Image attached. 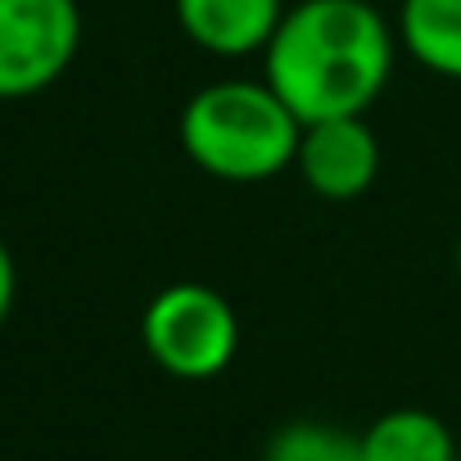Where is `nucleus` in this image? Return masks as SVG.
<instances>
[{"label": "nucleus", "mask_w": 461, "mask_h": 461, "mask_svg": "<svg viewBox=\"0 0 461 461\" xmlns=\"http://www.w3.org/2000/svg\"><path fill=\"white\" fill-rule=\"evenodd\" d=\"M398 59V32L371 0H294L263 50V77L303 118L366 113Z\"/></svg>", "instance_id": "1"}, {"label": "nucleus", "mask_w": 461, "mask_h": 461, "mask_svg": "<svg viewBox=\"0 0 461 461\" xmlns=\"http://www.w3.org/2000/svg\"><path fill=\"white\" fill-rule=\"evenodd\" d=\"M303 118L272 91L267 77H221L199 86L181 118L176 140L185 158L226 185H258L294 167Z\"/></svg>", "instance_id": "2"}, {"label": "nucleus", "mask_w": 461, "mask_h": 461, "mask_svg": "<svg viewBox=\"0 0 461 461\" xmlns=\"http://www.w3.org/2000/svg\"><path fill=\"white\" fill-rule=\"evenodd\" d=\"M140 344L172 380H212L240 353V317L212 285L176 281L145 303Z\"/></svg>", "instance_id": "3"}, {"label": "nucleus", "mask_w": 461, "mask_h": 461, "mask_svg": "<svg viewBox=\"0 0 461 461\" xmlns=\"http://www.w3.org/2000/svg\"><path fill=\"white\" fill-rule=\"evenodd\" d=\"M82 46L77 0H0V100L55 86Z\"/></svg>", "instance_id": "4"}, {"label": "nucleus", "mask_w": 461, "mask_h": 461, "mask_svg": "<svg viewBox=\"0 0 461 461\" xmlns=\"http://www.w3.org/2000/svg\"><path fill=\"white\" fill-rule=\"evenodd\" d=\"M294 172L317 199H330V203L357 199L380 176V136L371 131L366 113L303 122Z\"/></svg>", "instance_id": "5"}, {"label": "nucleus", "mask_w": 461, "mask_h": 461, "mask_svg": "<svg viewBox=\"0 0 461 461\" xmlns=\"http://www.w3.org/2000/svg\"><path fill=\"white\" fill-rule=\"evenodd\" d=\"M285 10V0H172L181 32L217 59L263 55Z\"/></svg>", "instance_id": "6"}, {"label": "nucleus", "mask_w": 461, "mask_h": 461, "mask_svg": "<svg viewBox=\"0 0 461 461\" xmlns=\"http://www.w3.org/2000/svg\"><path fill=\"white\" fill-rule=\"evenodd\" d=\"M398 46L425 73L461 82V0H398Z\"/></svg>", "instance_id": "7"}, {"label": "nucleus", "mask_w": 461, "mask_h": 461, "mask_svg": "<svg viewBox=\"0 0 461 461\" xmlns=\"http://www.w3.org/2000/svg\"><path fill=\"white\" fill-rule=\"evenodd\" d=\"M357 438L366 461H456L452 429L425 407L380 411Z\"/></svg>", "instance_id": "8"}, {"label": "nucleus", "mask_w": 461, "mask_h": 461, "mask_svg": "<svg viewBox=\"0 0 461 461\" xmlns=\"http://www.w3.org/2000/svg\"><path fill=\"white\" fill-rule=\"evenodd\" d=\"M263 461H366L362 438L330 420H290L272 429Z\"/></svg>", "instance_id": "9"}, {"label": "nucleus", "mask_w": 461, "mask_h": 461, "mask_svg": "<svg viewBox=\"0 0 461 461\" xmlns=\"http://www.w3.org/2000/svg\"><path fill=\"white\" fill-rule=\"evenodd\" d=\"M14 299H19V267H14V254H10V245L0 240V326L10 321V312H14Z\"/></svg>", "instance_id": "10"}, {"label": "nucleus", "mask_w": 461, "mask_h": 461, "mask_svg": "<svg viewBox=\"0 0 461 461\" xmlns=\"http://www.w3.org/2000/svg\"><path fill=\"white\" fill-rule=\"evenodd\" d=\"M456 281H461V236H456Z\"/></svg>", "instance_id": "11"}]
</instances>
